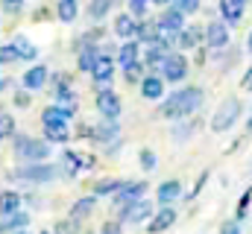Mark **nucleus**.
<instances>
[{
    "mask_svg": "<svg viewBox=\"0 0 252 234\" xmlns=\"http://www.w3.org/2000/svg\"><path fill=\"white\" fill-rule=\"evenodd\" d=\"M100 234H124V232H121V223H106Z\"/></svg>",
    "mask_w": 252,
    "mask_h": 234,
    "instance_id": "nucleus-45",
    "label": "nucleus"
},
{
    "mask_svg": "<svg viewBox=\"0 0 252 234\" xmlns=\"http://www.w3.org/2000/svg\"><path fill=\"white\" fill-rule=\"evenodd\" d=\"M144 193H147V181H144V178H141V181H124L121 190L112 196V202H115L118 208H124V205H132V202L144 199Z\"/></svg>",
    "mask_w": 252,
    "mask_h": 234,
    "instance_id": "nucleus-9",
    "label": "nucleus"
},
{
    "mask_svg": "<svg viewBox=\"0 0 252 234\" xmlns=\"http://www.w3.org/2000/svg\"><path fill=\"white\" fill-rule=\"evenodd\" d=\"M15 106H21V109L30 106V91H27V88H24V91H15Z\"/></svg>",
    "mask_w": 252,
    "mask_h": 234,
    "instance_id": "nucleus-41",
    "label": "nucleus"
},
{
    "mask_svg": "<svg viewBox=\"0 0 252 234\" xmlns=\"http://www.w3.org/2000/svg\"><path fill=\"white\" fill-rule=\"evenodd\" d=\"M56 15H59V21H62V24H73V21H76V15H79V3H76V0H59Z\"/></svg>",
    "mask_w": 252,
    "mask_h": 234,
    "instance_id": "nucleus-29",
    "label": "nucleus"
},
{
    "mask_svg": "<svg viewBox=\"0 0 252 234\" xmlns=\"http://www.w3.org/2000/svg\"><path fill=\"white\" fill-rule=\"evenodd\" d=\"M173 223H176V211H173V205H161V208L150 217L147 232H150V234H161V232H167Z\"/></svg>",
    "mask_w": 252,
    "mask_h": 234,
    "instance_id": "nucleus-12",
    "label": "nucleus"
},
{
    "mask_svg": "<svg viewBox=\"0 0 252 234\" xmlns=\"http://www.w3.org/2000/svg\"><path fill=\"white\" fill-rule=\"evenodd\" d=\"M12 135H15V120H12V115L0 112V141H6Z\"/></svg>",
    "mask_w": 252,
    "mask_h": 234,
    "instance_id": "nucleus-33",
    "label": "nucleus"
},
{
    "mask_svg": "<svg viewBox=\"0 0 252 234\" xmlns=\"http://www.w3.org/2000/svg\"><path fill=\"white\" fill-rule=\"evenodd\" d=\"M247 132H252V112H250V117H247Z\"/></svg>",
    "mask_w": 252,
    "mask_h": 234,
    "instance_id": "nucleus-49",
    "label": "nucleus"
},
{
    "mask_svg": "<svg viewBox=\"0 0 252 234\" xmlns=\"http://www.w3.org/2000/svg\"><path fill=\"white\" fill-rule=\"evenodd\" d=\"M0 61H21V56H18V50H15V44H6V47H0Z\"/></svg>",
    "mask_w": 252,
    "mask_h": 234,
    "instance_id": "nucleus-38",
    "label": "nucleus"
},
{
    "mask_svg": "<svg viewBox=\"0 0 252 234\" xmlns=\"http://www.w3.org/2000/svg\"><path fill=\"white\" fill-rule=\"evenodd\" d=\"M150 3H156V6H173V0H150Z\"/></svg>",
    "mask_w": 252,
    "mask_h": 234,
    "instance_id": "nucleus-47",
    "label": "nucleus"
},
{
    "mask_svg": "<svg viewBox=\"0 0 252 234\" xmlns=\"http://www.w3.org/2000/svg\"><path fill=\"white\" fill-rule=\"evenodd\" d=\"M47 155H50V141H38V138H30V135L15 138V158L18 161L38 164V161H47Z\"/></svg>",
    "mask_w": 252,
    "mask_h": 234,
    "instance_id": "nucleus-2",
    "label": "nucleus"
},
{
    "mask_svg": "<svg viewBox=\"0 0 252 234\" xmlns=\"http://www.w3.org/2000/svg\"><path fill=\"white\" fill-rule=\"evenodd\" d=\"M247 50L252 53V29H250V35H247Z\"/></svg>",
    "mask_w": 252,
    "mask_h": 234,
    "instance_id": "nucleus-48",
    "label": "nucleus"
},
{
    "mask_svg": "<svg viewBox=\"0 0 252 234\" xmlns=\"http://www.w3.org/2000/svg\"><path fill=\"white\" fill-rule=\"evenodd\" d=\"M241 3H250V0H241Z\"/></svg>",
    "mask_w": 252,
    "mask_h": 234,
    "instance_id": "nucleus-53",
    "label": "nucleus"
},
{
    "mask_svg": "<svg viewBox=\"0 0 252 234\" xmlns=\"http://www.w3.org/2000/svg\"><path fill=\"white\" fill-rule=\"evenodd\" d=\"M44 141H50V144H67L70 141L67 123H44Z\"/></svg>",
    "mask_w": 252,
    "mask_h": 234,
    "instance_id": "nucleus-24",
    "label": "nucleus"
},
{
    "mask_svg": "<svg viewBox=\"0 0 252 234\" xmlns=\"http://www.w3.org/2000/svg\"><path fill=\"white\" fill-rule=\"evenodd\" d=\"M97 58H100L97 44H91V47H82V50H79V58H76V67H79V70H85V73H91Z\"/></svg>",
    "mask_w": 252,
    "mask_h": 234,
    "instance_id": "nucleus-28",
    "label": "nucleus"
},
{
    "mask_svg": "<svg viewBox=\"0 0 252 234\" xmlns=\"http://www.w3.org/2000/svg\"><path fill=\"white\" fill-rule=\"evenodd\" d=\"M21 211V196L15 190H0V214L3 217H12Z\"/></svg>",
    "mask_w": 252,
    "mask_h": 234,
    "instance_id": "nucleus-26",
    "label": "nucleus"
},
{
    "mask_svg": "<svg viewBox=\"0 0 252 234\" xmlns=\"http://www.w3.org/2000/svg\"><path fill=\"white\" fill-rule=\"evenodd\" d=\"M205 103V91L199 85H185L179 91H173L164 103H161V117H170V120H185V117L196 115Z\"/></svg>",
    "mask_w": 252,
    "mask_h": 234,
    "instance_id": "nucleus-1",
    "label": "nucleus"
},
{
    "mask_svg": "<svg viewBox=\"0 0 252 234\" xmlns=\"http://www.w3.org/2000/svg\"><path fill=\"white\" fill-rule=\"evenodd\" d=\"M190 132H193V123H188V117H185V123L173 126V141H176V144H179V141H188Z\"/></svg>",
    "mask_w": 252,
    "mask_h": 234,
    "instance_id": "nucleus-36",
    "label": "nucleus"
},
{
    "mask_svg": "<svg viewBox=\"0 0 252 234\" xmlns=\"http://www.w3.org/2000/svg\"><path fill=\"white\" fill-rule=\"evenodd\" d=\"M135 32H138V21H135V15H132V12L115 18V35H118V38L132 41V38H135Z\"/></svg>",
    "mask_w": 252,
    "mask_h": 234,
    "instance_id": "nucleus-20",
    "label": "nucleus"
},
{
    "mask_svg": "<svg viewBox=\"0 0 252 234\" xmlns=\"http://www.w3.org/2000/svg\"><path fill=\"white\" fill-rule=\"evenodd\" d=\"M118 135H121V126H118V120H109V117H103V123L91 129V138H94V141H100V144L118 141Z\"/></svg>",
    "mask_w": 252,
    "mask_h": 234,
    "instance_id": "nucleus-15",
    "label": "nucleus"
},
{
    "mask_svg": "<svg viewBox=\"0 0 252 234\" xmlns=\"http://www.w3.org/2000/svg\"><path fill=\"white\" fill-rule=\"evenodd\" d=\"M47 76H50V73H47V67H44V64H32V67L24 73V79H21V82H24V88H27V91H38V88H44V85H47Z\"/></svg>",
    "mask_w": 252,
    "mask_h": 234,
    "instance_id": "nucleus-14",
    "label": "nucleus"
},
{
    "mask_svg": "<svg viewBox=\"0 0 252 234\" xmlns=\"http://www.w3.org/2000/svg\"><path fill=\"white\" fill-rule=\"evenodd\" d=\"M0 232H3V223H0Z\"/></svg>",
    "mask_w": 252,
    "mask_h": 234,
    "instance_id": "nucleus-54",
    "label": "nucleus"
},
{
    "mask_svg": "<svg viewBox=\"0 0 252 234\" xmlns=\"http://www.w3.org/2000/svg\"><path fill=\"white\" fill-rule=\"evenodd\" d=\"M141 97L144 100H161L164 97V76H144L141 79Z\"/></svg>",
    "mask_w": 252,
    "mask_h": 234,
    "instance_id": "nucleus-19",
    "label": "nucleus"
},
{
    "mask_svg": "<svg viewBox=\"0 0 252 234\" xmlns=\"http://www.w3.org/2000/svg\"><path fill=\"white\" fill-rule=\"evenodd\" d=\"M94 205H97V196H82V199H76L73 202V208H70V220H85V217H91V211H94Z\"/></svg>",
    "mask_w": 252,
    "mask_h": 234,
    "instance_id": "nucleus-25",
    "label": "nucleus"
},
{
    "mask_svg": "<svg viewBox=\"0 0 252 234\" xmlns=\"http://www.w3.org/2000/svg\"><path fill=\"white\" fill-rule=\"evenodd\" d=\"M82 167H91V158H85L82 152H73V149H64L62 152V176L73 178Z\"/></svg>",
    "mask_w": 252,
    "mask_h": 234,
    "instance_id": "nucleus-13",
    "label": "nucleus"
},
{
    "mask_svg": "<svg viewBox=\"0 0 252 234\" xmlns=\"http://www.w3.org/2000/svg\"><path fill=\"white\" fill-rule=\"evenodd\" d=\"M62 176V167H56V164H47V161H38V164H24V167H18L12 178L15 181H27V184H47V181H53V178H59Z\"/></svg>",
    "mask_w": 252,
    "mask_h": 234,
    "instance_id": "nucleus-3",
    "label": "nucleus"
},
{
    "mask_svg": "<svg viewBox=\"0 0 252 234\" xmlns=\"http://www.w3.org/2000/svg\"><path fill=\"white\" fill-rule=\"evenodd\" d=\"M241 88H244V91H252V67L244 73V79H241Z\"/></svg>",
    "mask_w": 252,
    "mask_h": 234,
    "instance_id": "nucleus-46",
    "label": "nucleus"
},
{
    "mask_svg": "<svg viewBox=\"0 0 252 234\" xmlns=\"http://www.w3.org/2000/svg\"><path fill=\"white\" fill-rule=\"evenodd\" d=\"M135 61H141V47H138V41L132 38V41H124V44H121V50H118V64H121V67H129V64H135Z\"/></svg>",
    "mask_w": 252,
    "mask_h": 234,
    "instance_id": "nucleus-23",
    "label": "nucleus"
},
{
    "mask_svg": "<svg viewBox=\"0 0 252 234\" xmlns=\"http://www.w3.org/2000/svg\"><path fill=\"white\" fill-rule=\"evenodd\" d=\"M223 234H241V220H232V223H226Z\"/></svg>",
    "mask_w": 252,
    "mask_h": 234,
    "instance_id": "nucleus-44",
    "label": "nucleus"
},
{
    "mask_svg": "<svg viewBox=\"0 0 252 234\" xmlns=\"http://www.w3.org/2000/svg\"><path fill=\"white\" fill-rule=\"evenodd\" d=\"M15 234H27V232H24V229H21V232H15Z\"/></svg>",
    "mask_w": 252,
    "mask_h": 234,
    "instance_id": "nucleus-51",
    "label": "nucleus"
},
{
    "mask_svg": "<svg viewBox=\"0 0 252 234\" xmlns=\"http://www.w3.org/2000/svg\"><path fill=\"white\" fill-rule=\"evenodd\" d=\"M147 3H150V0H129V9H132V15H135V18L147 15Z\"/></svg>",
    "mask_w": 252,
    "mask_h": 234,
    "instance_id": "nucleus-40",
    "label": "nucleus"
},
{
    "mask_svg": "<svg viewBox=\"0 0 252 234\" xmlns=\"http://www.w3.org/2000/svg\"><path fill=\"white\" fill-rule=\"evenodd\" d=\"M161 76H164V82H182L188 76V58L182 53H170L161 61Z\"/></svg>",
    "mask_w": 252,
    "mask_h": 234,
    "instance_id": "nucleus-7",
    "label": "nucleus"
},
{
    "mask_svg": "<svg viewBox=\"0 0 252 234\" xmlns=\"http://www.w3.org/2000/svg\"><path fill=\"white\" fill-rule=\"evenodd\" d=\"M241 112H244V103L238 100V97H226L223 103H220V109L214 112L211 117V132H229L238 120H241Z\"/></svg>",
    "mask_w": 252,
    "mask_h": 234,
    "instance_id": "nucleus-4",
    "label": "nucleus"
},
{
    "mask_svg": "<svg viewBox=\"0 0 252 234\" xmlns=\"http://www.w3.org/2000/svg\"><path fill=\"white\" fill-rule=\"evenodd\" d=\"M6 85H9V79H0V91H3V88H6Z\"/></svg>",
    "mask_w": 252,
    "mask_h": 234,
    "instance_id": "nucleus-50",
    "label": "nucleus"
},
{
    "mask_svg": "<svg viewBox=\"0 0 252 234\" xmlns=\"http://www.w3.org/2000/svg\"><path fill=\"white\" fill-rule=\"evenodd\" d=\"M73 115H76V109L56 103V106H50V109H44V112H41V123H67Z\"/></svg>",
    "mask_w": 252,
    "mask_h": 234,
    "instance_id": "nucleus-21",
    "label": "nucleus"
},
{
    "mask_svg": "<svg viewBox=\"0 0 252 234\" xmlns=\"http://www.w3.org/2000/svg\"><path fill=\"white\" fill-rule=\"evenodd\" d=\"M53 234H76V220H62V223H56Z\"/></svg>",
    "mask_w": 252,
    "mask_h": 234,
    "instance_id": "nucleus-39",
    "label": "nucleus"
},
{
    "mask_svg": "<svg viewBox=\"0 0 252 234\" xmlns=\"http://www.w3.org/2000/svg\"><path fill=\"white\" fill-rule=\"evenodd\" d=\"M202 41H205V29L196 27V24H193V27H185V29L179 32V38H176V44H179L182 50H193V47H199Z\"/></svg>",
    "mask_w": 252,
    "mask_h": 234,
    "instance_id": "nucleus-18",
    "label": "nucleus"
},
{
    "mask_svg": "<svg viewBox=\"0 0 252 234\" xmlns=\"http://www.w3.org/2000/svg\"><path fill=\"white\" fill-rule=\"evenodd\" d=\"M156 196H158V205H173V202L182 196V181H179V178H167V181H161Z\"/></svg>",
    "mask_w": 252,
    "mask_h": 234,
    "instance_id": "nucleus-16",
    "label": "nucleus"
},
{
    "mask_svg": "<svg viewBox=\"0 0 252 234\" xmlns=\"http://www.w3.org/2000/svg\"><path fill=\"white\" fill-rule=\"evenodd\" d=\"M156 21H158L161 32H182V29H185V12L176 9V6H167Z\"/></svg>",
    "mask_w": 252,
    "mask_h": 234,
    "instance_id": "nucleus-11",
    "label": "nucleus"
},
{
    "mask_svg": "<svg viewBox=\"0 0 252 234\" xmlns=\"http://www.w3.org/2000/svg\"><path fill=\"white\" fill-rule=\"evenodd\" d=\"M138 161H141V167L150 173V170H156V164H158V158H156V152L153 149H141L138 152Z\"/></svg>",
    "mask_w": 252,
    "mask_h": 234,
    "instance_id": "nucleus-35",
    "label": "nucleus"
},
{
    "mask_svg": "<svg viewBox=\"0 0 252 234\" xmlns=\"http://www.w3.org/2000/svg\"><path fill=\"white\" fill-rule=\"evenodd\" d=\"M21 6H24V0H3V9H6L9 15H18Z\"/></svg>",
    "mask_w": 252,
    "mask_h": 234,
    "instance_id": "nucleus-42",
    "label": "nucleus"
},
{
    "mask_svg": "<svg viewBox=\"0 0 252 234\" xmlns=\"http://www.w3.org/2000/svg\"><path fill=\"white\" fill-rule=\"evenodd\" d=\"M112 6H115V0H91V3H88V18L103 21V18L112 12Z\"/></svg>",
    "mask_w": 252,
    "mask_h": 234,
    "instance_id": "nucleus-30",
    "label": "nucleus"
},
{
    "mask_svg": "<svg viewBox=\"0 0 252 234\" xmlns=\"http://www.w3.org/2000/svg\"><path fill=\"white\" fill-rule=\"evenodd\" d=\"M229 44H232V27H229L226 21H211V24L205 27V47L223 50V47H229Z\"/></svg>",
    "mask_w": 252,
    "mask_h": 234,
    "instance_id": "nucleus-5",
    "label": "nucleus"
},
{
    "mask_svg": "<svg viewBox=\"0 0 252 234\" xmlns=\"http://www.w3.org/2000/svg\"><path fill=\"white\" fill-rule=\"evenodd\" d=\"M158 35H161L158 21H141V24H138V32H135V41H141V44H153V41H158Z\"/></svg>",
    "mask_w": 252,
    "mask_h": 234,
    "instance_id": "nucleus-22",
    "label": "nucleus"
},
{
    "mask_svg": "<svg viewBox=\"0 0 252 234\" xmlns=\"http://www.w3.org/2000/svg\"><path fill=\"white\" fill-rule=\"evenodd\" d=\"M97 112H100V117L118 120L121 112H124V103H121V97L112 88H106V91H97Z\"/></svg>",
    "mask_w": 252,
    "mask_h": 234,
    "instance_id": "nucleus-8",
    "label": "nucleus"
},
{
    "mask_svg": "<svg viewBox=\"0 0 252 234\" xmlns=\"http://www.w3.org/2000/svg\"><path fill=\"white\" fill-rule=\"evenodd\" d=\"M121 184H124L121 178H103L94 184V196H115L121 190Z\"/></svg>",
    "mask_w": 252,
    "mask_h": 234,
    "instance_id": "nucleus-31",
    "label": "nucleus"
},
{
    "mask_svg": "<svg viewBox=\"0 0 252 234\" xmlns=\"http://www.w3.org/2000/svg\"><path fill=\"white\" fill-rule=\"evenodd\" d=\"M124 76H126V82H141L144 79V61H135V64L124 67Z\"/></svg>",
    "mask_w": 252,
    "mask_h": 234,
    "instance_id": "nucleus-34",
    "label": "nucleus"
},
{
    "mask_svg": "<svg viewBox=\"0 0 252 234\" xmlns=\"http://www.w3.org/2000/svg\"><path fill=\"white\" fill-rule=\"evenodd\" d=\"M24 226H30V214H24V211H18V214L3 220V232H21Z\"/></svg>",
    "mask_w": 252,
    "mask_h": 234,
    "instance_id": "nucleus-32",
    "label": "nucleus"
},
{
    "mask_svg": "<svg viewBox=\"0 0 252 234\" xmlns=\"http://www.w3.org/2000/svg\"><path fill=\"white\" fill-rule=\"evenodd\" d=\"M250 199H252V190H247V193H244V199H241V205H238V220H241V217H247V208H250Z\"/></svg>",
    "mask_w": 252,
    "mask_h": 234,
    "instance_id": "nucleus-43",
    "label": "nucleus"
},
{
    "mask_svg": "<svg viewBox=\"0 0 252 234\" xmlns=\"http://www.w3.org/2000/svg\"><path fill=\"white\" fill-rule=\"evenodd\" d=\"M12 44H15V50H18L21 61H32V58L38 56V47H35L27 35H15V38H12Z\"/></svg>",
    "mask_w": 252,
    "mask_h": 234,
    "instance_id": "nucleus-27",
    "label": "nucleus"
},
{
    "mask_svg": "<svg viewBox=\"0 0 252 234\" xmlns=\"http://www.w3.org/2000/svg\"><path fill=\"white\" fill-rule=\"evenodd\" d=\"M150 217H153V202H150V199H138V202L121 208V220L129 223V226H138V223H144V220H150Z\"/></svg>",
    "mask_w": 252,
    "mask_h": 234,
    "instance_id": "nucleus-10",
    "label": "nucleus"
},
{
    "mask_svg": "<svg viewBox=\"0 0 252 234\" xmlns=\"http://www.w3.org/2000/svg\"><path fill=\"white\" fill-rule=\"evenodd\" d=\"M244 12H247V3H241V0H220V15H223V21L229 27L241 24Z\"/></svg>",
    "mask_w": 252,
    "mask_h": 234,
    "instance_id": "nucleus-17",
    "label": "nucleus"
},
{
    "mask_svg": "<svg viewBox=\"0 0 252 234\" xmlns=\"http://www.w3.org/2000/svg\"><path fill=\"white\" fill-rule=\"evenodd\" d=\"M41 234H53V232H41Z\"/></svg>",
    "mask_w": 252,
    "mask_h": 234,
    "instance_id": "nucleus-52",
    "label": "nucleus"
},
{
    "mask_svg": "<svg viewBox=\"0 0 252 234\" xmlns=\"http://www.w3.org/2000/svg\"><path fill=\"white\" fill-rule=\"evenodd\" d=\"M91 79H94V88L97 91H106L115 79V58L109 53H100V58L94 61V70H91Z\"/></svg>",
    "mask_w": 252,
    "mask_h": 234,
    "instance_id": "nucleus-6",
    "label": "nucleus"
},
{
    "mask_svg": "<svg viewBox=\"0 0 252 234\" xmlns=\"http://www.w3.org/2000/svg\"><path fill=\"white\" fill-rule=\"evenodd\" d=\"M173 6H176V9H182L185 15H193V12L202 6V0H173Z\"/></svg>",
    "mask_w": 252,
    "mask_h": 234,
    "instance_id": "nucleus-37",
    "label": "nucleus"
}]
</instances>
